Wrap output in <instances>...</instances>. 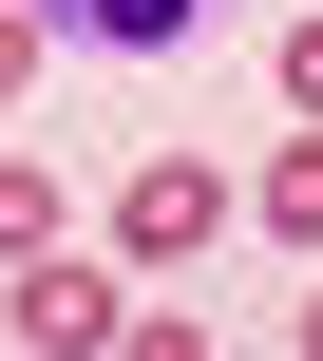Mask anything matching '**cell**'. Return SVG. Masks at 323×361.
I'll return each instance as SVG.
<instances>
[{"label": "cell", "instance_id": "obj_4", "mask_svg": "<svg viewBox=\"0 0 323 361\" xmlns=\"http://www.w3.org/2000/svg\"><path fill=\"white\" fill-rule=\"evenodd\" d=\"M248 209H267L286 247H323V133H286V152H267V190H248Z\"/></svg>", "mask_w": 323, "mask_h": 361}, {"label": "cell", "instance_id": "obj_2", "mask_svg": "<svg viewBox=\"0 0 323 361\" xmlns=\"http://www.w3.org/2000/svg\"><path fill=\"white\" fill-rule=\"evenodd\" d=\"M0 324H19V343H57V361H95V343H133V286H114V267H76V247H38V267L0 286Z\"/></svg>", "mask_w": 323, "mask_h": 361}, {"label": "cell", "instance_id": "obj_6", "mask_svg": "<svg viewBox=\"0 0 323 361\" xmlns=\"http://www.w3.org/2000/svg\"><path fill=\"white\" fill-rule=\"evenodd\" d=\"M286 114H305V133H323V19H305V38H286Z\"/></svg>", "mask_w": 323, "mask_h": 361}, {"label": "cell", "instance_id": "obj_7", "mask_svg": "<svg viewBox=\"0 0 323 361\" xmlns=\"http://www.w3.org/2000/svg\"><path fill=\"white\" fill-rule=\"evenodd\" d=\"M19 76H38V19H19V0H0V95H19Z\"/></svg>", "mask_w": 323, "mask_h": 361}, {"label": "cell", "instance_id": "obj_8", "mask_svg": "<svg viewBox=\"0 0 323 361\" xmlns=\"http://www.w3.org/2000/svg\"><path fill=\"white\" fill-rule=\"evenodd\" d=\"M305 343H323V286H305Z\"/></svg>", "mask_w": 323, "mask_h": 361}, {"label": "cell", "instance_id": "obj_5", "mask_svg": "<svg viewBox=\"0 0 323 361\" xmlns=\"http://www.w3.org/2000/svg\"><path fill=\"white\" fill-rule=\"evenodd\" d=\"M38 247H57V171H19V152H0V267H38Z\"/></svg>", "mask_w": 323, "mask_h": 361}, {"label": "cell", "instance_id": "obj_3", "mask_svg": "<svg viewBox=\"0 0 323 361\" xmlns=\"http://www.w3.org/2000/svg\"><path fill=\"white\" fill-rule=\"evenodd\" d=\"M209 0H57V38H114V57H171Z\"/></svg>", "mask_w": 323, "mask_h": 361}, {"label": "cell", "instance_id": "obj_1", "mask_svg": "<svg viewBox=\"0 0 323 361\" xmlns=\"http://www.w3.org/2000/svg\"><path fill=\"white\" fill-rule=\"evenodd\" d=\"M209 228H228V171H209V152H133V190H114V247H133V267H190Z\"/></svg>", "mask_w": 323, "mask_h": 361}]
</instances>
